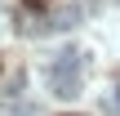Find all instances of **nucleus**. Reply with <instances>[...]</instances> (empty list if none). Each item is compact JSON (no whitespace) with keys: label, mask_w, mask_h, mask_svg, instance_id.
Returning <instances> with one entry per match:
<instances>
[{"label":"nucleus","mask_w":120,"mask_h":116,"mask_svg":"<svg viewBox=\"0 0 120 116\" xmlns=\"http://www.w3.org/2000/svg\"><path fill=\"white\" fill-rule=\"evenodd\" d=\"M49 89H53V98H76L80 94V54L76 49L53 54V63H49Z\"/></svg>","instance_id":"nucleus-1"},{"label":"nucleus","mask_w":120,"mask_h":116,"mask_svg":"<svg viewBox=\"0 0 120 116\" xmlns=\"http://www.w3.org/2000/svg\"><path fill=\"white\" fill-rule=\"evenodd\" d=\"M76 22H80V9H76V4H71V9H58V13H53V22H49V27H58V31H67V27H76Z\"/></svg>","instance_id":"nucleus-2"},{"label":"nucleus","mask_w":120,"mask_h":116,"mask_svg":"<svg viewBox=\"0 0 120 116\" xmlns=\"http://www.w3.org/2000/svg\"><path fill=\"white\" fill-rule=\"evenodd\" d=\"M27 4H49V0H27Z\"/></svg>","instance_id":"nucleus-3"}]
</instances>
